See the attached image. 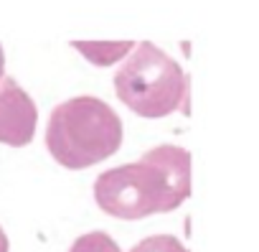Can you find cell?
Instances as JSON below:
<instances>
[{"instance_id":"1","label":"cell","mask_w":259,"mask_h":252,"mask_svg":"<svg viewBox=\"0 0 259 252\" xmlns=\"http://www.w3.org/2000/svg\"><path fill=\"white\" fill-rule=\"evenodd\" d=\"M191 196V153L158 146L138 163L104 171L94 181L97 206L114 219H145L178 209Z\"/></svg>"},{"instance_id":"2","label":"cell","mask_w":259,"mask_h":252,"mask_svg":"<svg viewBox=\"0 0 259 252\" xmlns=\"http://www.w3.org/2000/svg\"><path fill=\"white\" fill-rule=\"evenodd\" d=\"M122 146V120L99 97L81 94L61 102L46 128V148L69 171H81L112 158Z\"/></svg>"},{"instance_id":"3","label":"cell","mask_w":259,"mask_h":252,"mask_svg":"<svg viewBox=\"0 0 259 252\" xmlns=\"http://www.w3.org/2000/svg\"><path fill=\"white\" fill-rule=\"evenodd\" d=\"M114 92L124 107L148 120L176 110L188 112V77L176 59L150 41L138 44L114 74Z\"/></svg>"},{"instance_id":"4","label":"cell","mask_w":259,"mask_h":252,"mask_svg":"<svg viewBox=\"0 0 259 252\" xmlns=\"http://www.w3.org/2000/svg\"><path fill=\"white\" fill-rule=\"evenodd\" d=\"M38 125V110L31 94L13 79H0V143L23 148L33 140Z\"/></svg>"},{"instance_id":"5","label":"cell","mask_w":259,"mask_h":252,"mask_svg":"<svg viewBox=\"0 0 259 252\" xmlns=\"http://www.w3.org/2000/svg\"><path fill=\"white\" fill-rule=\"evenodd\" d=\"M71 46L94 66H112L135 49L133 41H71Z\"/></svg>"},{"instance_id":"6","label":"cell","mask_w":259,"mask_h":252,"mask_svg":"<svg viewBox=\"0 0 259 252\" xmlns=\"http://www.w3.org/2000/svg\"><path fill=\"white\" fill-rule=\"evenodd\" d=\"M69 252H122V249L107 232H89V234H81L69 247Z\"/></svg>"},{"instance_id":"7","label":"cell","mask_w":259,"mask_h":252,"mask_svg":"<svg viewBox=\"0 0 259 252\" xmlns=\"http://www.w3.org/2000/svg\"><path fill=\"white\" fill-rule=\"evenodd\" d=\"M130 252H188V249L173 234H153V237H145L143 242H138Z\"/></svg>"},{"instance_id":"8","label":"cell","mask_w":259,"mask_h":252,"mask_svg":"<svg viewBox=\"0 0 259 252\" xmlns=\"http://www.w3.org/2000/svg\"><path fill=\"white\" fill-rule=\"evenodd\" d=\"M8 249H11V244H8V237H6L3 227H0V252H8Z\"/></svg>"},{"instance_id":"9","label":"cell","mask_w":259,"mask_h":252,"mask_svg":"<svg viewBox=\"0 0 259 252\" xmlns=\"http://www.w3.org/2000/svg\"><path fill=\"white\" fill-rule=\"evenodd\" d=\"M6 77V54H3V46H0V79Z\"/></svg>"}]
</instances>
